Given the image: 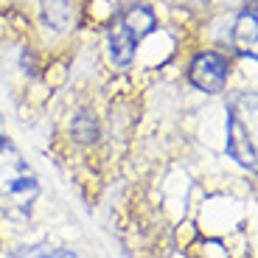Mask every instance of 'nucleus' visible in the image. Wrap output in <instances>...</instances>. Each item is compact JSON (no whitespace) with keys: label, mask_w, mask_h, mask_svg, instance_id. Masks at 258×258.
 Masks as SVG:
<instances>
[{"label":"nucleus","mask_w":258,"mask_h":258,"mask_svg":"<svg viewBox=\"0 0 258 258\" xmlns=\"http://www.w3.org/2000/svg\"><path fill=\"white\" fill-rule=\"evenodd\" d=\"M37 177L9 138L0 135V205L9 213H26L37 197Z\"/></svg>","instance_id":"1"},{"label":"nucleus","mask_w":258,"mask_h":258,"mask_svg":"<svg viewBox=\"0 0 258 258\" xmlns=\"http://www.w3.org/2000/svg\"><path fill=\"white\" fill-rule=\"evenodd\" d=\"M227 152L255 171V93H239L227 118Z\"/></svg>","instance_id":"2"},{"label":"nucleus","mask_w":258,"mask_h":258,"mask_svg":"<svg viewBox=\"0 0 258 258\" xmlns=\"http://www.w3.org/2000/svg\"><path fill=\"white\" fill-rule=\"evenodd\" d=\"M155 28V14L146 6H132L118 17V23L110 28L107 42H110V53L118 64H129L135 56V48L149 31Z\"/></svg>","instance_id":"3"},{"label":"nucleus","mask_w":258,"mask_h":258,"mask_svg":"<svg viewBox=\"0 0 258 258\" xmlns=\"http://www.w3.org/2000/svg\"><path fill=\"white\" fill-rule=\"evenodd\" d=\"M227 59L216 51H205L200 56H194L188 64V79L197 90L202 93H222L227 84Z\"/></svg>","instance_id":"4"},{"label":"nucleus","mask_w":258,"mask_h":258,"mask_svg":"<svg viewBox=\"0 0 258 258\" xmlns=\"http://www.w3.org/2000/svg\"><path fill=\"white\" fill-rule=\"evenodd\" d=\"M233 45L244 56H255L258 53V23H255V6H247L239 14L236 26H233Z\"/></svg>","instance_id":"5"},{"label":"nucleus","mask_w":258,"mask_h":258,"mask_svg":"<svg viewBox=\"0 0 258 258\" xmlns=\"http://www.w3.org/2000/svg\"><path fill=\"white\" fill-rule=\"evenodd\" d=\"M42 20L53 31H64L73 26V6L71 0H42Z\"/></svg>","instance_id":"6"},{"label":"nucleus","mask_w":258,"mask_h":258,"mask_svg":"<svg viewBox=\"0 0 258 258\" xmlns=\"http://www.w3.org/2000/svg\"><path fill=\"white\" fill-rule=\"evenodd\" d=\"M73 135H76V141H84V143H90L96 141L98 135V123L93 115H87V112H82V115L73 121Z\"/></svg>","instance_id":"7"},{"label":"nucleus","mask_w":258,"mask_h":258,"mask_svg":"<svg viewBox=\"0 0 258 258\" xmlns=\"http://www.w3.org/2000/svg\"><path fill=\"white\" fill-rule=\"evenodd\" d=\"M28 258H73L71 252H64V250H37L31 252Z\"/></svg>","instance_id":"8"}]
</instances>
